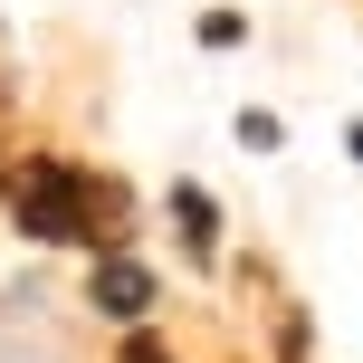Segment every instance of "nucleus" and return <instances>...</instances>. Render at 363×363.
I'll return each mask as SVG.
<instances>
[{"mask_svg": "<svg viewBox=\"0 0 363 363\" xmlns=\"http://www.w3.org/2000/svg\"><path fill=\"white\" fill-rule=\"evenodd\" d=\"M10 220L29 239H48V249H115L125 239V191L115 182H96L86 163H67V153H19L10 163Z\"/></svg>", "mask_w": 363, "mask_h": 363, "instance_id": "f257e3e1", "label": "nucleus"}, {"mask_svg": "<svg viewBox=\"0 0 363 363\" xmlns=\"http://www.w3.org/2000/svg\"><path fill=\"white\" fill-rule=\"evenodd\" d=\"M86 306L115 315V325H144V315H153V268H144L134 249H96V268H86Z\"/></svg>", "mask_w": 363, "mask_h": 363, "instance_id": "f03ea898", "label": "nucleus"}, {"mask_svg": "<svg viewBox=\"0 0 363 363\" xmlns=\"http://www.w3.org/2000/svg\"><path fill=\"white\" fill-rule=\"evenodd\" d=\"M172 230H182V258H191V268L220 258V201L201 191V182H172Z\"/></svg>", "mask_w": 363, "mask_h": 363, "instance_id": "7ed1b4c3", "label": "nucleus"}, {"mask_svg": "<svg viewBox=\"0 0 363 363\" xmlns=\"http://www.w3.org/2000/svg\"><path fill=\"white\" fill-rule=\"evenodd\" d=\"M239 144H249V153H277V115H239Z\"/></svg>", "mask_w": 363, "mask_h": 363, "instance_id": "20e7f679", "label": "nucleus"}, {"mask_svg": "<svg viewBox=\"0 0 363 363\" xmlns=\"http://www.w3.org/2000/svg\"><path fill=\"white\" fill-rule=\"evenodd\" d=\"M125 363H172V354L153 345V335H134V345H125Z\"/></svg>", "mask_w": 363, "mask_h": 363, "instance_id": "39448f33", "label": "nucleus"}, {"mask_svg": "<svg viewBox=\"0 0 363 363\" xmlns=\"http://www.w3.org/2000/svg\"><path fill=\"white\" fill-rule=\"evenodd\" d=\"M0 191H10V172H0Z\"/></svg>", "mask_w": 363, "mask_h": 363, "instance_id": "423d86ee", "label": "nucleus"}]
</instances>
